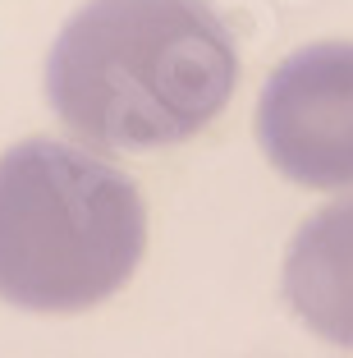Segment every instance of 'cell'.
<instances>
[{"label": "cell", "mask_w": 353, "mask_h": 358, "mask_svg": "<svg viewBox=\"0 0 353 358\" xmlns=\"http://www.w3.org/2000/svg\"><path fill=\"white\" fill-rule=\"evenodd\" d=\"M147 216L120 166L55 138L0 157V299L28 313H83L124 289Z\"/></svg>", "instance_id": "2"}, {"label": "cell", "mask_w": 353, "mask_h": 358, "mask_svg": "<svg viewBox=\"0 0 353 358\" xmlns=\"http://www.w3.org/2000/svg\"><path fill=\"white\" fill-rule=\"evenodd\" d=\"M284 294L322 340L353 349V198L322 207L294 234Z\"/></svg>", "instance_id": "4"}, {"label": "cell", "mask_w": 353, "mask_h": 358, "mask_svg": "<svg viewBox=\"0 0 353 358\" xmlns=\"http://www.w3.org/2000/svg\"><path fill=\"white\" fill-rule=\"evenodd\" d=\"M257 138L303 189H353V42L294 51L261 87Z\"/></svg>", "instance_id": "3"}, {"label": "cell", "mask_w": 353, "mask_h": 358, "mask_svg": "<svg viewBox=\"0 0 353 358\" xmlns=\"http://www.w3.org/2000/svg\"><path fill=\"white\" fill-rule=\"evenodd\" d=\"M239 83V51L207 0H87L46 60L60 124L106 152L202 134Z\"/></svg>", "instance_id": "1"}]
</instances>
